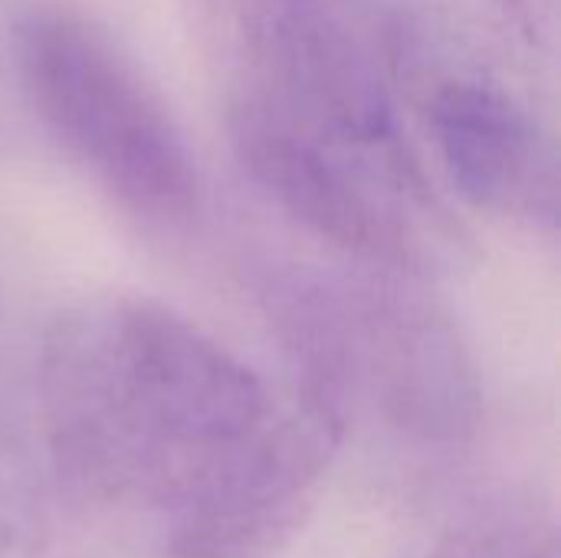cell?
<instances>
[{
  "label": "cell",
  "mask_w": 561,
  "mask_h": 558,
  "mask_svg": "<svg viewBox=\"0 0 561 558\" xmlns=\"http://www.w3.org/2000/svg\"><path fill=\"white\" fill-rule=\"evenodd\" d=\"M36 414L69 513L138 558H266L319 503L345 431L316 378L276 395L145 296H92L46 332Z\"/></svg>",
  "instance_id": "1"
},
{
  "label": "cell",
  "mask_w": 561,
  "mask_h": 558,
  "mask_svg": "<svg viewBox=\"0 0 561 558\" xmlns=\"http://www.w3.org/2000/svg\"><path fill=\"white\" fill-rule=\"evenodd\" d=\"M23 95L53 141L128 214L184 224L201 178L184 132L141 69L95 23L33 10L13 36Z\"/></svg>",
  "instance_id": "2"
},
{
  "label": "cell",
  "mask_w": 561,
  "mask_h": 558,
  "mask_svg": "<svg viewBox=\"0 0 561 558\" xmlns=\"http://www.w3.org/2000/svg\"><path fill=\"white\" fill-rule=\"evenodd\" d=\"M230 135L250 178L345 253L408 273H424L450 257V230L411 161L339 148L253 92L233 102Z\"/></svg>",
  "instance_id": "3"
},
{
  "label": "cell",
  "mask_w": 561,
  "mask_h": 558,
  "mask_svg": "<svg viewBox=\"0 0 561 558\" xmlns=\"http://www.w3.org/2000/svg\"><path fill=\"white\" fill-rule=\"evenodd\" d=\"M302 372L348 411L362 388L394 428L427 441H460L477 428V378L457 332L421 303L365 289L352 299L312 296L296 319Z\"/></svg>",
  "instance_id": "4"
},
{
  "label": "cell",
  "mask_w": 561,
  "mask_h": 558,
  "mask_svg": "<svg viewBox=\"0 0 561 558\" xmlns=\"http://www.w3.org/2000/svg\"><path fill=\"white\" fill-rule=\"evenodd\" d=\"M237 20L263 69L253 95L339 148L408 161L378 69L325 0H237Z\"/></svg>",
  "instance_id": "5"
},
{
  "label": "cell",
  "mask_w": 561,
  "mask_h": 558,
  "mask_svg": "<svg viewBox=\"0 0 561 558\" xmlns=\"http://www.w3.org/2000/svg\"><path fill=\"white\" fill-rule=\"evenodd\" d=\"M427 125L463 201L533 230H556L559 151L519 99L483 79H447L427 102Z\"/></svg>",
  "instance_id": "6"
},
{
  "label": "cell",
  "mask_w": 561,
  "mask_h": 558,
  "mask_svg": "<svg viewBox=\"0 0 561 558\" xmlns=\"http://www.w3.org/2000/svg\"><path fill=\"white\" fill-rule=\"evenodd\" d=\"M411 558H561L559 526L536 503H490Z\"/></svg>",
  "instance_id": "7"
},
{
  "label": "cell",
  "mask_w": 561,
  "mask_h": 558,
  "mask_svg": "<svg viewBox=\"0 0 561 558\" xmlns=\"http://www.w3.org/2000/svg\"><path fill=\"white\" fill-rule=\"evenodd\" d=\"M16 447L0 444V558H85Z\"/></svg>",
  "instance_id": "8"
}]
</instances>
